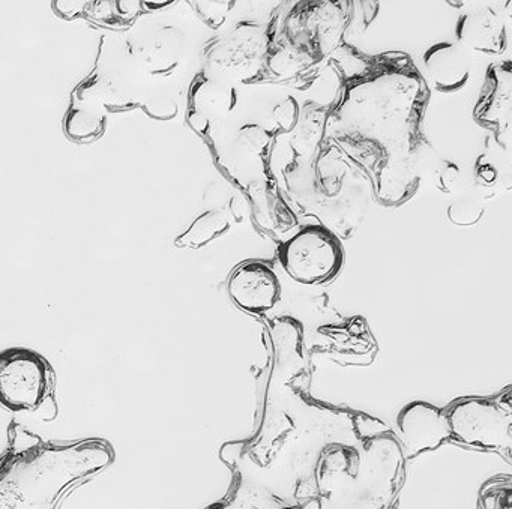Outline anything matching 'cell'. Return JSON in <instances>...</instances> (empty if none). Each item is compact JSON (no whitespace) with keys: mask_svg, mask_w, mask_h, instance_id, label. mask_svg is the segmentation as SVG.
I'll list each match as a JSON object with an SVG mask.
<instances>
[{"mask_svg":"<svg viewBox=\"0 0 512 509\" xmlns=\"http://www.w3.org/2000/svg\"><path fill=\"white\" fill-rule=\"evenodd\" d=\"M397 424L409 457L433 451L451 437L446 413L425 401H413L403 407Z\"/></svg>","mask_w":512,"mask_h":509,"instance_id":"8992f818","label":"cell"},{"mask_svg":"<svg viewBox=\"0 0 512 509\" xmlns=\"http://www.w3.org/2000/svg\"><path fill=\"white\" fill-rule=\"evenodd\" d=\"M475 178L476 187H479L481 193L497 190V185H499V172H497L493 164L482 161V158L476 163Z\"/></svg>","mask_w":512,"mask_h":509,"instance_id":"44dd1931","label":"cell"},{"mask_svg":"<svg viewBox=\"0 0 512 509\" xmlns=\"http://www.w3.org/2000/svg\"><path fill=\"white\" fill-rule=\"evenodd\" d=\"M190 101L188 121L191 127L202 136H208L212 116L218 118V116L230 115L238 104V95L233 86L221 80L200 76L197 83H194Z\"/></svg>","mask_w":512,"mask_h":509,"instance_id":"30bf717a","label":"cell"},{"mask_svg":"<svg viewBox=\"0 0 512 509\" xmlns=\"http://www.w3.org/2000/svg\"><path fill=\"white\" fill-rule=\"evenodd\" d=\"M271 340L274 346V370L281 379H295L304 365L302 326L292 317H280L271 326Z\"/></svg>","mask_w":512,"mask_h":509,"instance_id":"8fae6325","label":"cell"},{"mask_svg":"<svg viewBox=\"0 0 512 509\" xmlns=\"http://www.w3.org/2000/svg\"><path fill=\"white\" fill-rule=\"evenodd\" d=\"M463 49L481 55H502L506 49V28L502 17L490 7H479L458 19L455 29Z\"/></svg>","mask_w":512,"mask_h":509,"instance_id":"ba28073f","label":"cell"},{"mask_svg":"<svg viewBox=\"0 0 512 509\" xmlns=\"http://www.w3.org/2000/svg\"><path fill=\"white\" fill-rule=\"evenodd\" d=\"M277 274L263 262H247L233 271L229 295L233 304L247 313L263 314L272 310L280 299Z\"/></svg>","mask_w":512,"mask_h":509,"instance_id":"52a82bcc","label":"cell"},{"mask_svg":"<svg viewBox=\"0 0 512 509\" xmlns=\"http://www.w3.org/2000/svg\"><path fill=\"white\" fill-rule=\"evenodd\" d=\"M10 448L0 457V509H58L62 497L115 461L104 439L44 442L11 424Z\"/></svg>","mask_w":512,"mask_h":509,"instance_id":"6da1fadb","label":"cell"},{"mask_svg":"<svg viewBox=\"0 0 512 509\" xmlns=\"http://www.w3.org/2000/svg\"><path fill=\"white\" fill-rule=\"evenodd\" d=\"M299 116H301L299 115V104L292 97L284 98L274 107V112H272V119H274L275 124L286 133L295 131Z\"/></svg>","mask_w":512,"mask_h":509,"instance_id":"ffe728a7","label":"cell"},{"mask_svg":"<svg viewBox=\"0 0 512 509\" xmlns=\"http://www.w3.org/2000/svg\"><path fill=\"white\" fill-rule=\"evenodd\" d=\"M55 371L35 350L11 347L0 352V404L13 412H37L53 397Z\"/></svg>","mask_w":512,"mask_h":509,"instance_id":"7a4b0ae2","label":"cell"},{"mask_svg":"<svg viewBox=\"0 0 512 509\" xmlns=\"http://www.w3.org/2000/svg\"><path fill=\"white\" fill-rule=\"evenodd\" d=\"M269 35L259 23L242 22L206 49L209 70L229 80L256 79L268 61Z\"/></svg>","mask_w":512,"mask_h":509,"instance_id":"5b68a950","label":"cell"},{"mask_svg":"<svg viewBox=\"0 0 512 509\" xmlns=\"http://www.w3.org/2000/svg\"><path fill=\"white\" fill-rule=\"evenodd\" d=\"M340 239L322 226H307L280 247L284 271L301 284H323L337 277L343 266Z\"/></svg>","mask_w":512,"mask_h":509,"instance_id":"3957f363","label":"cell"},{"mask_svg":"<svg viewBox=\"0 0 512 509\" xmlns=\"http://www.w3.org/2000/svg\"><path fill=\"white\" fill-rule=\"evenodd\" d=\"M485 208L476 197H458L449 205L448 218L460 227L475 226L484 217Z\"/></svg>","mask_w":512,"mask_h":509,"instance_id":"2e32d148","label":"cell"},{"mask_svg":"<svg viewBox=\"0 0 512 509\" xmlns=\"http://www.w3.org/2000/svg\"><path fill=\"white\" fill-rule=\"evenodd\" d=\"M271 142L269 133L263 128L257 127V125H245L239 131V143L242 148L250 151L251 155H260Z\"/></svg>","mask_w":512,"mask_h":509,"instance_id":"d6986e66","label":"cell"},{"mask_svg":"<svg viewBox=\"0 0 512 509\" xmlns=\"http://www.w3.org/2000/svg\"><path fill=\"white\" fill-rule=\"evenodd\" d=\"M235 7V2H199L194 4L200 19L212 29L221 28L226 22V16Z\"/></svg>","mask_w":512,"mask_h":509,"instance_id":"ac0fdd59","label":"cell"},{"mask_svg":"<svg viewBox=\"0 0 512 509\" xmlns=\"http://www.w3.org/2000/svg\"><path fill=\"white\" fill-rule=\"evenodd\" d=\"M424 67L436 91L454 94L472 76V62L466 50L455 43H437L424 53Z\"/></svg>","mask_w":512,"mask_h":509,"instance_id":"9c48e42d","label":"cell"},{"mask_svg":"<svg viewBox=\"0 0 512 509\" xmlns=\"http://www.w3.org/2000/svg\"><path fill=\"white\" fill-rule=\"evenodd\" d=\"M316 52L311 49L310 44L305 43H284L275 49H269L268 61L272 73L278 77H292L301 73L308 65L316 64L319 59L314 58Z\"/></svg>","mask_w":512,"mask_h":509,"instance_id":"7c38bea8","label":"cell"},{"mask_svg":"<svg viewBox=\"0 0 512 509\" xmlns=\"http://www.w3.org/2000/svg\"><path fill=\"white\" fill-rule=\"evenodd\" d=\"M325 128V115L320 109L307 107L304 115L299 116L298 125L295 128V139L293 146L302 155L313 154L316 146L319 145Z\"/></svg>","mask_w":512,"mask_h":509,"instance_id":"5bb4252c","label":"cell"},{"mask_svg":"<svg viewBox=\"0 0 512 509\" xmlns=\"http://www.w3.org/2000/svg\"><path fill=\"white\" fill-rule=\"evenodd\" d=\"M428 181L437 191L448 194V196L463 193L464 185H466V179H464L460 166L452 161L442 160V158L428 176Z\"/></svg>","mask_w":512,"mask_h":509,"instance_id":"9a60e30c","label":"cell"},{"mask_svg":"<svg viewBox=\"0 0 512 509\" xmlns=\"http://www.w3.org/2000/svg\"><path fill=\"white\" fill-rule=\"evenodd\" d=\"M481 509H512V490L509 479L487 482L479 496Z\"/></svg>","mask_w":512,"mask_h":509,"instance_id":"e0dca14e","label":"cell"},{"mask_svg":"<svg viewBox=\"0 0 512 509\" xmlns=\"http://www.w3.org/2000/svg\"><path fill=\"white\" fill-rule=\"evenodd\" d=\"M208 509H259L256 505H247V503H236L232 500H224V502L215 503L209 506Z\"/></svg>","mask_w":512,"mask_h":509,"instance_id":"7402d4cb","label":"cell"},{"mask_svg":"<svg viewBox=\"0 0 512 509\" xmlns=\"http://www.w3.org/2000/svg\"><path fill=\"white\" fill-rule=\"evenodd\" d=\"M452 439L463 445L482 449H503L511 446V403L502 397L466 398L446 413Z\"/></svg>","mask_w":512,"mask_h":509,"instance_id":"277c9868","label":"cell"},{"mask_svg":"<svg viewBox=\"0 0 512 509\" xmlns=\"http://www.w3.org/2000/svg\"><path fill=\"white\" fill-rule=\"evenodd\" d=\"M230 221L223 212L208 211L196 218L184 235L176 238L179 248H202L229 232Z\"/></svg>","mask_w":512,"mask_h":509,"instance_id":"4fadbf2b","label":"cell"}]
</instances>
